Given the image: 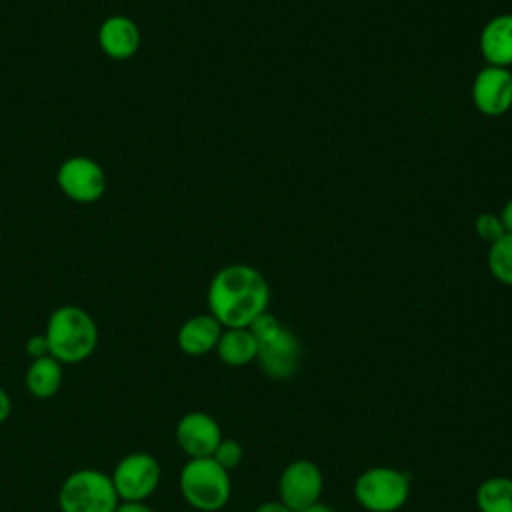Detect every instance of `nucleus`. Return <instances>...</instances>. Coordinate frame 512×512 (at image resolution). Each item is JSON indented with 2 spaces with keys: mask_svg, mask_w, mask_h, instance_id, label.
I'll use <instances>...</instances> for the list:
<instances>
[{
  "mask_svg": "<svg viewBox=\"0 0 512 512\" xmlns=\"http://www.w3.org/2000/svg\"><path fill=\"white\" fill-rule=\"evenodd\" d=\"M44 336L48 340L50 356L62 364H78L88 360L98 346V324L80 306H58L46 322Z\"/></svg>",
  "mask_w": 512,
  "mask_h": 512,
  "instance_id": "f03ea898",
  "label": "nucleus"
},
{
  "mask_svg": "<svg viewBox=\"0 0 512 512\" xmlns=\"http://www.w3.org/2000/svg\"><path fill=\"white\" fill-rule=\"evenodd\" d=\"M500 220H502V224H504V230L506 232H512V198L502 206V210H500Z\"/></svg>",
  "mask_w": 512,
  "mask_h": 512,
  "instance_id": "393cba45",
  "label": "nucleus"
},
{
  "mask_svg": "<svg viewBox=\"0 0 512 512\" xmlns=\"http://www.w3.org/2000/svg\"><path fill=\"white\" fill-rule=\"evenodd\" d=\"M212 458L224 468V470H234L242 464L244 460V448L238 440L234 438H222L220 444L216 446V450L212 452Z\"/></svg>",
  "mask_w": 512,
  "mask_h": 512,
  "instance_id": "6ab92c4d",
  "label": "nucleus"
},
{
  "mask_svg": "<svg viewBox=\"0 0 512 512\" xmlns=\"http://www.w3.org/2000/svg\"><path fill=\"white\" fill-rule=\"evenodd\" d=\"M182 498L200 512L222 510L232 496L230 472L212 456L188 458L178 476Z\"/></svg>",
  "mask_w": 512,
  "mask_h": 512,
  "instance_id": "20e7f679",
  "label": "nucleus"
},
{
  "mask_svg": "<svg viewBox=\"0 0 512 512\" xmlns=\"http://www.w3.org/2000/svg\"><path fill=\"white\" fill-rule=\"evenodd\" d=\"M478 46L488 66H512V14L490 18L480 32Z\"/></svg>",
  "mask_w": 512,
  "mask_h": 512,
  "instance_id": "4468645a",
  "label": "nucleus"
},
{
  "mask_svg": "<svg viewBox=\"0 0 512 512\" xmlns=\"http://www.w3.org/2000/svg\"><path fill=\"white\" fill-rule=\"evenodd\" d=\"M224 326L208 312L196 314L182 322L176 332V344L186 356H206L216 350Z\"/></svg>",
  "mask_w": 512,
  "mask_h": 512,
  "instance_id": "ddd939ff",
  "label": "nucleus"
},
{
  "mask_svg": "<svg viewBox=\"0 0 512 512\" xmlns=\"http://www.w3.org/2000/svg\"><path fill=\"white\" fill-rule=\"evenodd\" d=\"M206 302L208 312L224 328H248L256 316L268 310L270 288L260 270L236 262L212 276Z\"/></svg>",
  "mask_w": 512,
  "mask_h": 512,
  "instance_id": "f257e3e1",
  "label": "nucleus"
},
{
  "mask_svg": "<svg viewBox=\"0 0 512 512\" xmlns=\"http://www.w3.org/2000/svg\"><path fill=\"white\" fill-rule=\"evenodd\" d=\"M12 414V398L10 394L0 386V424H4Z\"/></svg>",
  "mask_w": 512,
  "mask_h": 512,
  "instance_id": "4be33fe9",
  "label": "nucleus"
},
{
  "mask_svg": "<svg viewBox=\"0 0 512 512\" xmlns=\"http://www.w3.org/2000/svg\"><path fill=\"white\" fill-rule=\"evenodd\" d=\"M488 270L504 286H512V232L488 248Z\"/></svg>",
  "mask_w": 512,
  "mask_h": 512,
  "instance_id": "a211bd4d",
  "label": "nucleus"
},
{
  "mask_svg": "<svg viewBox=\"0 0 512 512\" xmlns=\"http://www.w3.org/2000/svg\"><path fill=\"white\" fill-rule=\"evenodd\" d=\"M116 512H156V510L146 502H120Z\"/></svg>",
  "mask_w": 512,
  "mask_h": 512,
  "instance_id": "5701e85b",
  "label": "nucleus"
},
{
  "mask_svg": "<svg viewBox=\"0 0 512 512\" xmlns=\"http://www.w3.org/2000/svg\"><path fill=\"white\" fill-rule=\"evenodd\" d=\"M140 44L142 34L138 24L124 14L108 16L98 28V46L112 60L132 58L140 50Z\"/></svg>",
  "mask_w": 512,
  "mask_h": 512,
  "instance_id": "f8f14e48",
  "label": "nucleus"
},
{
  "mask_svg": "<svg viewBox=\"0 0 512 512\" xmlns=\"http://www.w3.org/2000/svg\"><path fill=\"white\" fill-rule=\"evenodd\" d=\"M24 348H26V354H28L32 360L50 354V350H48V340H46L44 332L30 336V338L26 340V346H24Z\"/></svg>",
  "mask_w": 512,
  "mask_h": 512,
  "instance_id": "412c9836",
  "label": "nucleus"
},
{
  "mask_svg": "<svg viewBox=\"0 0 512 512\" xmlns=\"http://www.w3.org/2000/svg\"><path fill=\"white\" fill-rule=\"evenodd\" d=\"M214 352L222 364L240 368L256 362L258 342L248 328H224Z\"/></svg>",
  "mask_w": 512,
  "mask_h": 512,
  "instance_id": "dca6fc26",
  "label": "nucleus"
},
{
  "mask_svg": "<svg viewBox=\"0 0 512 512\" xmlns=\"http://www.w3.org/2000/svg\"><path fill=\"white\" fill-rule=\"evenodd\" d=\"M478 512H512V478L490 476L476 488Z\"/></svg>",
  "mask_w": 512,
  "mask_h": 512,
  "instance_id": "f3484780",
  "label": "nucleus"
},
{
  "mask_svg": "<svg viewBox=\"0 0 512 512\" xmlns=\"http://www.w3.org/2000/svg\"><path fill=\"white\" fill-rule=\"evenodd\" d=\"M64 364L58 362L54 356L34 358L24 374V386L30 396L38 400H48L56 396L64 382Z\"/></svg>",
  "mask_w": 512,
  "mask_h": 512,
  "instance_id": "2eb2a0df",
  "label": "nucleus"
},
{
  "mask_svg": "<svg viewBox=\"0 0 512 512\" xmlns=\"http://www.w3.org/2000/svg\"><path fill=\"white\" fill-rule=\"evenodd\" d=\"M300 512H336V510L330 508V506H326V504H322V502H318V504L308 506V508H304V510H300Z\"/></svg>",
  "mask_w": 512,
  "mask_h": 512,
  "instance_id": "a878e982",
  "label": "nucleus"
},
{
  "mask_svg": "<svg viewBox=\"0 0 512 512\" xmlns=\"http://www.w3.org/2000/svg\"><path fill=\"white\" fill-rule=\"evenodd\" d=\"M110 478L120 502H146L160 486L162 468L154 454L138 450L122 456Z\"/></svg>",
  "mask_w": 512,
  "mask_h": 512,
  "instance_id": "0eeeda50",
  "label": "nucleus"
},
{
  "mask_svg": "<svg viewBox=\"0 0 512 512\" xmlns=\"http://www.w3.org/2000/svg\"><path fill=\"white\" fill-rule=\"evenodd\" d=\"M58 188L78 204L98 202L106 192V172L90 156H70L56 172Z\"/></svg>",
  "mask_w": 512,
  "mask_h": 512,
  "instance_id": "1a4fd4ad",
  "label": "nucleus"
},
{
  "mask_svg": "<svg viewBox=\"0 0 512 512\" xmlns=\"http://www.w3.org/2000/svg\"><path fill=\"white\" fill-rule=\"evenodd\" d=\"M474 108L484 116H502L512 108V70L482 68L472 82Z\"/></svg>",
  "mask_w": 512,
  "mask_h": 512,
  "instance_id": "9b49d317",
  "label": "nucleus"
},
{
  "mask_svg": "<svg viewBox=\"0 0 512 512\" xmlns=\"http://www.w3.org/2000/svg\"><path fill=\"white\" fill-rule=\"evenodd\" d=\"M324 492V474L320 466L308 458L292 460L278 478V500L292 512H300L320 502Z\"/></svg>",
  "mask_w": 512,
  "mask_h": 512,
  "instance_id": "6e6552de",
  "label": "nucleus"
},
{
  "mask_svg": "<svg viewBox=\"0 0 512 512\" xmlns=\"http://www.w3.org/2000/svg\"><path fill=\"white\" fill-rule=\"evenodd\" d=\"M248 330L258 342L256 364L268 378L288 380L298 372L302 360L300 340L274 314L268 310L262 312L252 320Z\"/></svg>",
  "mask_w": 512,
  "mask_h": 512,
  "instance_id": "7ed1b4c3",
  "label": "nucleus"
},
{
  "mask_svg": "<svg viewBox=\"0 0 512 512\" xmlns=\"http://www.w3.org/2000/svg\"><path fill=\"white\" fill-rule=\"evenodd\" d=\"M174 438L188 458H208L224 436L218 420L212 414L192 410L182 414L176 422Z\"/></svg>",
  "mask_w": 512,
  "mask_h": 512,
  "instance_id": "9d476101",
  "label": "nucleus"
},
{
  "mask_svg": "<svg viewBox=\"0 0 512 512\" xmlns=\"http://www.w3.org/2000/svg\"><path fill=\"white\" fill-rule=\"evenodd\" d=\"M118 504L110 474L96 468L74 470L58 490L60 512H116Z\"/></svg>",
  "mask_w": 512,
  "mask_h": 512,
  "instance_id": "423d86ee",
  "label": "nucleus"
},
{
  "mask_svg": "<svg viewBox=\"0 0 512 512\" xmlns=\"http://www.w3.org/2000/svg\"><path fill=\"white\" fill-rule=\"evenodd\" d=\"M474 228H476V234H478L484 242H488V244H494L496 240H500V238L506 234L500 216L494 214V212H482V214H478V218H476V222H474Z\"/></svg>",
  "mask_w": 512,
  "mask_h": 512,
  "instance_id": "aec40b11",
  "label": "nucleus"
},
{
  "mask_svg": "<svg viewBox=\"0 0 512 512\" xmlns=\"http://www.w3.org/2000/svg\"><path fill=\"white\" fill-rule=\"evenodd\" d=\"M352 496L366 512H398L410 498V474L394 466H372L360 472Z\"/></svg>",
  "mask_w": 512,
  "mask_h": 512,
  "instance_id": "39448f33",
  "label": "nucleus"
},
{
  "mask_svg": "<svg viewBox=\"0 0 512 512\" xmlns=\"http://www.w3.org/2000/svg\"><path fill=\"white\" fill-rule=\"evenodd\" d=\"M252 512H292V510L286 504H282L280 500H268V502L258 504Z\"/></svg>",
  "mask_w": 512,
  "mask_h": 512,
  "instance_id": "b1692460",
  "label": "nucleus"
}]
</instances>
